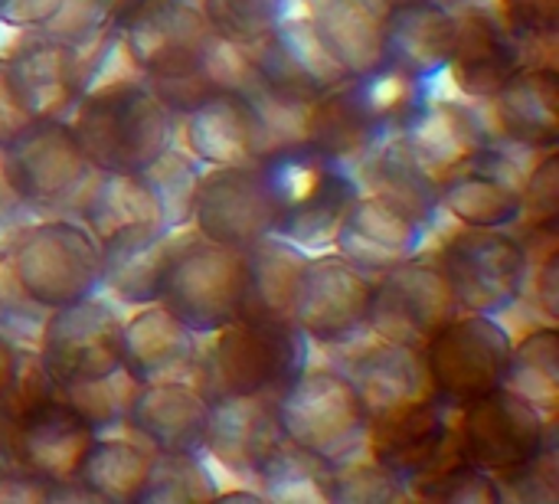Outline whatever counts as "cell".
Here are the masks:
<instances>
[{
	"label": "cell",
	"mask_w": 559,
	"mask_h": 504,
	"mask_svg": "<svg viewBox=\"0 0 559 504\" xmlns=\"http://www.w3.org/2000/svg\"><path fill=\"white\" fill-rule=\"evenodd\" d=\"M504 390L527 400L547 420L559 410V335L557 325L547 321L527 331L521 341L511 344L508 367H504Z\"/></svg>",
	"instance_id": "obj_38"
},
{
	"label": "cell",
	"mask_w": 559,
	"mask_h": 504,
	"mask_svg": "<svg viewBox=\"0 0 559 504\" xmlns=\"http://www.w3.org/2000/svg\"><path fill=\"white\" fill-rule=\"evenodd\" d=\"M219 489L203 462V453H154L147 482L138 495L141 504H200L216 502Z\"/></svg>",
	"instance_id": "obj_40"
},
{
	"label": "cell",
	"mask_w": 559,
	"mask_h": 504,
	"mask_svg": "<svg viewBox=\"0 0 559 504\" xmlns=\"http://www.w3.org/2000/svg\"><path fill=\"white\" fill-rule=\"evenodd\" d=\"M262 174L275 203V236L301 246L305 253H324L350 210L360 184L354 171L331 161L308 141L285 144L262 161Z\"/></svg>",
	"instance_id": "obj_2"
},
{
	"label": "cell",
	"mask_w": 559,
	"mask_h": 504,
	"mask_svg": "<svg viewBox=\"0 0 559 504\" xmlns=\"http://www.w3.org/2000/svg\"><path fill=\"white\" fill-rule=\"evenodd\" d=\"M62 7V0H0V26L7 30H43L56 10Z\"/></svg>",
	"instance_id": "obj_51"
},
{
	"label": "cell",
	"mask_w": 559,
	"mask_h": 504,
	"mask_svg": "<svg viewBox=\"0 0 559 504\" xmlns=\"http://www.w3.org/2000/svg\"><path fill=\"white\" fill-rule=\"evenodd\" d=\"M341 371L347 374V380L360 394L370 417L432 394L423 351L406 348V344H393L383 338L354 351Z\"/></svg>",
	"instance_id": "obj_33"
},
{
	"label": "cell",
	"mask_w": 559,
	"mask_h": 504,
	"mask_svg": "<svg viewBox=\"0 0 559 504\" xmlns=\"http://www.w3.org/2000/svg\"><path fill=\"white\" fill-rule=\"evenodd\" d=\"M193 384L210 397H272L308 364V338L292 318H236L206 335Z\"/></svg>",
	"instance_id": "obj_3"
},
{
	"label": "cell",
	"mask_w": 559,
	"mask_h": 504,
	"mask_svg": "<svg viewBox=\"0 0 559 504\" xmlns=\"http://www.w3.org/2000/svg\"><path fill=\"white\" fill-rule=\"evenodd\" d=\"M252 482L259 485L262 502H328V462L298 449L288 439L275 446V453L262 462Z\"/></svg>",
	"instance_id": "obj_39"
},
{
	"label": "cell",
	"mask_w": 559,
	"mask_h": 504,
	"mask_svg": "<svg viewBox=\"0 0 559 504\" xmlns=\"http://www.w3.org/2000/svg\"><path fill=\"white\" fill-rule=\"evenodd\" d=\"M177 233L180 230L134 223L98 239V259H102L98 289H105L115 302L131 308L157 302Z\"/></svg>",
	"instance_id": "obj_28"
},
{
	"label": "cell",
	"mask_w": 559,
	"mask_h": 504,
	"mask_svg": "<svg viewBox=\"0 0 559 504\" xmlns=\"http://www.w3.org/2000/svg\"><path fill=\"white\" fill-rule=\"evenodd\" d=\"M108 3H111V10L118 13V7H121V3H131V0H108ZM121 10H124V7H121Z\"/></svg>",
	"instance_id": "obj_56"
},
{
	"label": "cell",
	"mask_w": 559,
	"mask_h": 504,
	"mask_svg": "<svg viewBox=\"0 0 559 504\" xmlns=\"http://www.w3.org/2000/svg\"><path fill=\"white\" fill-rule=\"evenodd\" d=\"M524 66V46L504 30L495 13L468 10L459 13L455 46L449 59V75L462 98L488 102L518 69Z\"/></svg>",
	"instance_id": "obj_29"
},
{
	"label": "cell",
	"mask_w": 559,
	"mask_h": 504,
	"mask_svg": "<svg viewBox=\"0 0 559 504\" xmlns=\"http://www.w3.org/2000/svg\"><path fill=\"white\" fill-rule=\"evenodd\" d=\"M141 180L147 184L160 223L167 230H187L190 226V210H193V194H197V180H200V164L193 154L180 151V148H167L164 154H157L144 171H138Z\"/></svg>",
	"instance_id": "obj_41"
},
{
	"label": "cell",
	"mask_w": 559,
	"mask_h": 504,
	"mask_svg": "<svg viewBox=\"0 0 559 504\" xmlns=\"http://www.w3.org/2000/svg\"><path fill=\"white\" fill-rule=\"evenodd\" d=\"M393 131L439 184L455 174L485 141L495 138L485 115L472 105L429 95Z\"/></svg>",
	"instance_id": "obj_23"
},
{
	"label": "cell",
	"mask_w": 559,
	"mask_h": 504,
	"mask_svg": "<svg viewBox=\"0 0 559 504\" xmlns=\"http://www.w3.org/2000/svg\"><path fill=\"white\" fill-rule=\"evenodd\" d=\"M409 499L406 485L370 456H357L337 466H328V502L380 504Z\"/></svg>",
	"instance_id": "obj_43"
},
{
	"label": "cell",
	"mask_w": 559,
	"mask_h": 504,
	"mask_svg": "<svg viewBox=\"0 0 559 504\" xmlns=\"http://www.w3.org/2000/svg\"><path fill=\"white\" fill-rule=\"evenodd\" d=\"M183 151L206 167L259 164L275 151L269 118L249 85L206 92L183 112Z\"/></svg>",
	"instance_id": "obj_17"
},
{
	"label": "cell",
	"mask_w": 559,
	"mask_h": 504,
	"mask_svg": "<svg viewBox=\"0 0 559 504\" xmlns=\"http://www.w3.org/2000/svg\"><path fill=\"white\" fill-rule=\"evenodd\" d=\"M559 213V157L554 151H544L540 161L531 164L524 184H521V220L531 226L557 223Z\"/></svg>",
	"instance_id": "obj_49"
},
{
	"label": "cell",
	"mask_w": 559,
	"mask_h": 504,
	"mask_svg": "<svg viewBox=\"0 0 559 504\" xmlns=\"http://www.w3.org/2000/svg\"><path fill=\"white\" fill-rule=\"evenodd\" d=\"M429 236V223L409 216L396 203L360 190L344 213L331 249L364 269L367 276H380L413 256L423 253V243Z\"/></svg>",
	"instance_id": "obj_22"
},
{
	"label": "cell",
	"mask_w": 559,
	"mask_h": 504,
	"mask_svg": "<svg viewBox=\"0 0 559 504\" xmlns=\"http://www.w3.org/2000/svg\"><path fill=\"white\" fill-rule=\"evenodd\" d=\"M554 443V420L534 410L518 394L498 387L459 407L462 459L481 472H504L531 462Z\"/></svg>",
	"instance_id": "obj_16"
},
{
	"label": "cell",
	"mask_w": 559,
	"mask_h": 504,
	"mask_svg": "<svg viewBox=\"0 0 559 504\" xmlns=\"http://www.w3.org/2000/svg\"><path fill=\"white\" fill-rule=\"evenodd\" d=\"M367 456L390 469L409 495L413 485L465 462L459 449V407L429 394L370 417Z\"/></svg>",
	"instance_id": "obj_10"
},
{
	"label": "cell",
	"mask_w": 559,
	"mask_h": 504,
	"mask_svg": "<svg viewBox=\"0 0 559 504\" xmlns=\"http://www.w3.org/2000/svg\"><path fill=\"white\" fill-rule=\"evenodd\" d=\"M246 266L242 249L203 239L200 233H177L157 302L200 338L236 321L242 312Z\"/></svg>",
	"instance_id": "obj_7"
},
{
	"label": "cell",
	"mask_w": 559,
	"mask_h": 504,
	"mask_svg": "<svg viewBox=\"0 0 559 504\" xmlns=\"http://www.w3.org/2000/svg\"><path fill=\"white\" fill-rule=\"evenodd\" d=\"M383 134L386 128L370 112L354 79H344L341 85L328 89L305 112V141L331 161L347 164L350 171Z\"/></svg>",
	"instance_id": "obj_32"
},
{
	"label": "cell",
	"mask_w": 559,
	"mask_h": 504,
	"mask_svg": "<svg viewBox=\"0 0 559 504\" xmlns=\"http://www.w3.org/2000/svg\"><path fill=\"white\" fill-rule=\"evenodd\" d=\"M20 344H13L3 331H0V397L7 394L13 374H16V364H20Z\"/></svg>",
	"instance_id": "obj_55"
},
{
	"label": "cell",
	"mask_w": 559,
	"mask_h": 504,
	"mask_svg": "<svg viewBox=\"0 0 559 504\" xmlns=\"http://www.w3.org/2000/svg\"><path fill=\"white\" fill-rule=\"evenodd\" d=\"M531 276H534V302L537 308L544 312L547 321H557V308H559V256L557 249H550L544 259H537L531 266Z\"/></svg>",
	"instance_id": "obj_53"
},
{
	"label": "cell",
	"mask_w": 559,
	"mask_h": 504,
	"mask_svg": "<svg viewBox=\"0 0 559 504\" xmlns=\"http://www.w3.org/2000/svg\"><path fill=\"white\" fill-rule=\"evenodd\" d=\"M511 344L514 338L498 321V315L459 312L423 348L432 394L452 407H465L498 390L504 380Z\"/></svg>",
	"instance_id": "obj_11"
},
{
	"label": "cell",
	"mask_w": 559,
	"mask_h": 504,
	"mask_svg": "<svg viewBox=\"0 0 559 504\" xmlns=\"http://www.w3.org/2000/svg\"><path fill=\"white\" fill-rule=\"evenodd\" d=\"M255 89L292 105H311L328 89L350 79L318 36L308 13H288L265 39L246 49Z\"/></svg>",
	"instance_id": "obj_15"
},
{
	"label": "cell",
	"mask_w": 559,
	"mask_h": 504,
	"mask_svg": "<svg viewBox=\"0 0 559 504\" xmlns=\"http://www.w3.org/2000/svg\"><path fill=\"white\" fill-rule=\"evenodd\" d=\"M115 36L144 82L203 72L219 43L197 0H131L115 16Z\"/></svg>",
	"instance_id": "obj_5"
},
{
	"label": "cell",
	"mask_w": 559,
	"mask_h": 504,
	"mask_svg": "<svg viewBox=\"0 0 559 504\" xmlns=\"http://www.w3.org/2000/svg\"><path fill=\"white\" fill-rule=\"evenodd\" d=\"M36 358L59 390L121 371L118 312L98 295L49 308L36 338Z\"/></svg>",
	"instance_id": "obj_12"
},
{
	"label": "cell",
	"mask_w": 559,
	"mask_h": 504,
	"mask_svg": "<svg viewBox=\"0 0 559 504\" xmlns=\"http://www.w3.org/2000/svg\"><path fill=\"white\" fill-rule=\"evenodd\" d=\"M498 20L521 43H547L559 30V0H498Z\"/></svg>",
	"instance_id": "obj_50"
},
{
	"label": "cell",
	"mask_w": 559,
	"mask_h": 504,
	"mask_svg": "<svg viewBox=\"0 0 559 504\" xmlns=\"http://www.w3.org/2000/svg\"><path fill=\"white\" fill-rule=\"evenodd\" d=\"M29 118L20 112V105L13 102L10 89H7V79H3V66H0V144H7Z\"/></svg>",
	"instance_id": "obj_54"
},
{
	"label": "cell",
	"mask_w": 559,
	"mask_h": 504,
	"mask_svg": "<svg viewBox=\"0 0 559 504\" xmlns=\"http://www.w3.org/2000/svg\"><path fill=\"white\" fill-rule=\"evenodd\" d=\"M213 33L229 46H255L265 39L288 13L295 0H197Z\"/></svg>",
	"instance_id": "obj_42"
},
{
	"label": "cell",
	"mask_w": 559,
	"mask_h": 504,
	"mask_svg": "<svg viewBox=\"0 0 559 504\" xmlns=\"http://www.w3.org/2000/svg\"><path fill=\"white\" fill-rule=\"evenodd\" d=\"M455 315L459 302L439 262L426 259L423 253L373 276L367 312V331L373 338L423 351Z\"/></svg>",
	"instance_id": "obj_13"
},
{
	"label": "cell",
	"mask_w": 559,
	"mask_h": 504,
	"mask_svg": "<svg viewBox=\"0 0 559 504\" xmlns=\"http://www.w3.org/2000/svg\"><path fill=\"white\" fill-rule=\"evenodd\" d=\"M95 436L92 423L56 390L3 423V459L56 489L75 479Z\"/></svg>",
	"instance_id": "obj_18"
},
{
	"label": "cell",
	"mask_w": 559,
	"mask_h": 504,
	"mask_svg": "<svg viewBox=\"0 0 559 504\" xmlns=\"http://www.w3.org/2000/svg\"><path fill=\"white\" fill-rule=\"evenodd\" d=\"M210 397L193 380L138 384L124 430L154 453H203Z\"/></svg>",
	"instance_id": "obj_26"
},
{
	"label": "cell",
	"mask_w": 559,
	"mask_h": 504,
	"mask_svg": "<svg viewBox=\"0 0 559 504\" xmlns=\"http://www.w3.org/2000/svg\"><path fill=\"white\" fill-rule=\"evenodd\" d=\"M0 66L13 102L29 121L66 118L85 92L88 56L43 30H23L0 52Z\"/></svg>",
	"instance_id": "obj_20"
},
{
	"label": "cell",
	"mask_w": 559,
	"mask_h": 504,
	"mask_svg": "<svg viewBox=\"0 0 559 504\" xmlns=\"http://www.w3.org/2000/svg\"><path fill=\"white\" fill-rule=\"evenodd\" d=\"M151 459L154 449H147L144 443L95 436L72 482L92 502L134 504L147 482Z\"/></svg>",
	"instance_id": "obj_37"
},
{
	"label": "cell",
	"mask_w": 559,
	"mask_h": 504,
	"mask_svg": "<svg viewBox=\"0 0 559 504\" xmlns=\"http://www.w3.org/2000/svg\"><path fill=\"white\" fill-rule=\"evenodd\" d=\"M559 469H557V449L554 443L534 456L531 462H521L514 469H504L495 476L501 502H524V504H554L559 499Z\"/></svg>",
	"instance_id": "obj_47"
},
{
	"label": "cell",
	"mask_w": 559,
	"mask_h": 504,
	"mask_svg": "<svg viewBox=\"0 0 559 504\" xmlns=\"http://www.w3.org/2000/svg\"><path fill=\"white\" fill-rule=\"evenodd\" d=\"M275 203L262 164L210 167L197 180L190 226L210 243L249 249L275 233Z\"/></svg>",
	"instance_id": "obj_21"
},
{
	"label": "cell",
	"mask_w": 559,
	"mask_h": 504,
	"mask_svg": "<svg viewBox=\"0 0 559 504\" xmlns=\"http://www.w3.org/2000/svg\"><path fill=\"white\" fill-rule=\"evenodd\" d=\"M92 174L69 118H33L0 144V180L36 213L72 207Z\"/></svg>",
	"instance_id": "obj_9"
},
{
	"label": "cell",
	"mask_w": 559,
	"mask_h": 504,
	"mask_svg": "<svg viewBox=\"0 0 559 504\" xmlns=\"http://www.w3.org/2000/svg\"><path fill=\"white\" fill-rule=\"evenodd\" d=\"M393 0H311V23L347 75L386 62V16Z\"/></svg>",
	"instance_id": "obj_31"
},
{
	"label": "cell",
	"mask_w": 559,
	"mask_h": 504,
	"mask_svg": "<svg viewBox=\"0 0 559 504\" xmlns=\"http://www.w3.org/2000/svg\"><path fill=\"white\" fill-rule=\"evenodd\" d=\"M69 210L75 213V220L95 239H105L115 230L134 226V223L164 226L160 223V213H157V203H154L147 184L141 180V174H108V171H95Z\"/></svg>",
	"instance_id": "obj_36"
},
{
	"label": "cell",
	"mask_w": 559,
	"mask_h": 504,
	"mask_svg": "<svg viewBox=\"0 0 559 504\" xmlns=\"http://www.w3.org/2000/svg\"><path fill=\"white\" fill-rule=\"evenodd\" d=\"M134 380L124 374V371H115L102 380H88V384H75V387H66L59 390L88 423L95 433L108 430V426H121L124 423V413H128V403L134 397Z\"/></svg>",
	"instance_id": "obj_44"
},
{
	"label": "cell",
	"mask_w": 559,
	"mask_h": 504,
	"mask_svg": "<svg viewBox=\"0 0 559 504\" xmlns=\"http://www.w3.org/2000/svg\"><path fill=\"white\" fill-rule=\"evenodd\" d=\"M36 220V210L23 203L3 180H0V253H10L16 236Z\"/></svg>",
	"instance_id": "obj_52"
},
{
	"label": "cell",
	"mask_w": 559,
	"mask_h": 504,
	"mask_svg": "<svg viewBox=\"0 0 559 504\" xmlns=\"http://www.w3.org/2000/svg\"><path fill=\"white\" fill-rule=\"evenodd\" d=\"M7 259L23 298L46 312L102 292L98 239L79 220H33Z\"/></svg>",
	"instance_id": "obj_6"
},
{
	"label": "cell",
	"mask_w": 559,
	"mask_h": 504,
	"mask_svg": "<svg viewBox=\"0 0 559 504\" xmlns=\"http://www.w3.org/2000/svg\"><path fill=\"white\" fill-rule=\"evenodd\" d=\"M488 128L495 138L527 148L554 151L559 141V75L554 66L524 62L488 102Z\"/></svg>",
	"instance_id": "obj_24"
},
{
	"label": "cell",
	"mask_w": 559,
	"mask_h": 504,
	"mask_svg": "<svg viewBox=\"0 0 559 504\" xmlns=\"http://www.w3.org/2000/svg\"><path fill=\"white\" fill-rule=\"evenodd\" d=\"M308 256L311 253L275 233L242 249L246 285H242L239 318H288L295 285Z\"/></svg>",
	"instance_id": "obj_35"
},
{
	"label": "cell",
	"mask_w": 559,
	"mask_h": 504,
	"mask_svg": "<svg viewBox=\"0 0 559 504\" xmlns=\"http://www.w3.org/2000/svg\"><path fill=\"white\" fill-rule=\"evenodd\" d=\"M459 312L501 315L531 282V249L508 230L459 226L436 253Z\"/></svg>",
	"instance_id": "obj_8"
},
{
	"label": "cell",
	"mask_w": 559,
	"mask_h": 504,
	"mask_svg": "<svg viewBox=\"0 0 559 504\" xmlns=\"http://www.w3.org/2000/svg\"><path fill=\"white\" fill-rule=\"evenodd\" d=\"M111 23H115V10L108 0H62V7L43 26V33L88 56L98 46V39L111 30Z\"/></svg>",
	"instance_id": "obj_46"
},
{
	"label": "cell",
	"mask_w": 559,
	"mask_h": 504,
	"mask_svg": "<svg viewBox=\"0 0 559 504\" xmlns=\"http://www.w3.org/2000/svg\"><path fill=\"white\" fill-rule=\"evenodd\" d=\"M282 426L272 407V397H216L210 400L203 453L219 462L229 476L252 479L262 462L282 443Z\"/></svg>",
	"instance_id": "obj_27"
},
{
	"label": "cell",
	"mask_w": 559,
	"mask_h": 504,
	"mask_svg": "<svg viewBox=\"0 0 559 504\" xmlns=\"http://www.w3.org/2000/svg\"><path fill=\"white\" fill-rule=\"evenodd\" d=\"M373 276L357 269L337 253H311L292 298L288 318L308 344L337 348L367 331Z\"/></svg>",
	"instance_id": "obj_14"
},
{
	"label": "cell",
	"mask_w": 559,
	"mask_h": 504,
	"mask_svg": "<svg viewBox=\"0 0 559 504\" xmlns=\"http://www.w3.org/2000/svg\"><path fill=\"white\" fill-rule=\"evenodd\" d=\"M409 499H419V502H468V504H498L501 502V492H498V482L491 472H481L468 462H455L449 469H442L439 476L419 482L409 489Z\"/></svg>",
	"instance_id": "obj_45"
},
{
	"label": "cell",
	"mask_w": 559,
	"mask_h": 504,
	"mask_svg": "<svg viewBox=\"0 0 559 504\" xmlns=\"http://www.w3.org/2000/svg\"><path fill=\"white\" fill-rule=\"evenodd\" d=\"M200 348V335L160 302L138 305V312L121 321V371L134 384L193 380Z\"/></svg>",
	"instance_id": "obj_25"
},
{
	"label": "cell",
	"mask_w": 559,
	"mask_h": 504,
	"mask_svg": "<svg viewBox=\"0 0 559 504\" xmlns=\"http://www.w3.org/2000/svg\"><path fill=\"white\" fill-rule=\"evenodd\" d=\"M177 112L141 79L88 85L72 108V134L88 164L108 174H138L174 144Z\"/></svg>",
	"instance_id": "obj_1"
},
{
	"label": "cell",
	"mask_w": 559,
	"mask_h": 504,
	"mask_svg": "<svg viewBox=\"0 0 559 504\" xmlns=\"http://www.w3.org/2000/svg\"><path fill=\"white\" fill-rule=\"evenodd\" d=\"M459 10L449 0H393L386 16V62L429 82L449 69Z\"/></svg>",
	"instance_id": "obj_30"
},
{
	"label": "cell",
	"mask_w": 559,
	"mask_h": 504,
	"mask_svg": "<svg viewBox=\"0 0 559 504\" xmlns=\"http://www.w3.org/2000/svg\"><path fill=\"white\" fill-rule=\"evenodd\" d=\"M527 148L508 144L501 138L485 141L455 174L439 187V210H445L459 226L478 230H511L521 223V184L531 167H518ZM537 154V151H534Z\"/></svg>",
	"instance_id": "obj_19"
},
{
	"label": "cell",
	"mask_w": 559,
	"mask_h": 504,
	"mask_svg": "<svg viewBox=\"0 0 559 504\" xmlns=\"http://www.w3.org/2000/svg\"><path fill=\"white\" fill-rule=\"evenodd\" d=\"M282 436L328 466L367 456L370 413L341 367H301L275 394Z\"/></svg>",
	"instance_id": "obj_4"
},
{
	"label": "cell",
	"mask_w": 559,
	"mask_h": 504,
	"mask_svg": "<svg viewBox=\"0 0 559 504\" xmlns=\"http://www.w3.org/2000/svg\"><path fill=\"white\" fill-rule=\"evenodd\" d=\"M43 318H46V308L23 298V292L16 289V279L10 272V259H7V253H0V331L13 344L36 351Z\"/></svg>",
	"instance_id": "obj_48"
},
{
	"label": "cell",
	"mask_w": 559,
	"mask_h": 504,
	"mask_svg": "<svg viewBox=\"0 0 559 504\" xmlns=\"http://www.w3.org/2000/svg\"><path fill=\"white\" fill-rule=\"evenodd\" d=\"M354 177L360 190H370L409 216L432 226L439 213V180L413 157V151L403 144L396 131H386L354 167Z\"/></svg>",
	"instance_id": "obj_34"
}]
</instances>
